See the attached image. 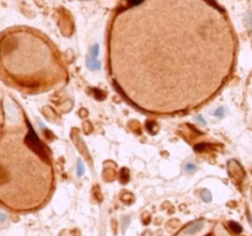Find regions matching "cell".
I'll use <instances>...</instances> for the list:
<instances>
[{"mask_svg": "<svg viewBox=\"0 0 252 236\" xmlns=\"http://www.w3.org/2000/svg\"><path fill=\"white\" fill-rule=\"evenodd\" d=\"M236 50L234 27L211 0H128L108 41L117 90L160 115L211 100L233 73Z\"/></svg>", "mask_w": 252, "mask_h": 236, "instance_id": "obj_1", "label": "cell"}, {"mask_svg": "<svg viewBox=\"0 0 252 236\" xmlns=\"http://www.w3.org/2000/svg\"><path fill=\"white\" fill-rule=\"evenodd\" d=\"M53 186L48 154L28 121L0 132V203L14 210L42 204Z\"/></svg>", "mask_w": 252, "mask_h": 236, "instance_id": "obj_2", "label": "cell"}, {"mask_svg": "<svg viewBox=\"0 0 252 236\" xmlns=\"http://www.w3.org/2000/svg\"><path fill=\"white\" fill-rule=\"evenodd\" d=\"M0 76L25 90H50L63 68L49 42L31 28H11L0 37Z\"/></svg>", "mask_w": 252, "mask_h": 236, "instance_id": "obj_3", "label": "cell"}]
</instances>
